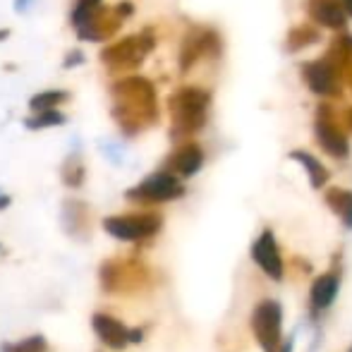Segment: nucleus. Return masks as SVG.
<instances>
[{
  "label": "nucleus",
  "mask_w": 352,
  "mask_h": 352,
  "mask_svg": "<svg viewBox=\"0 0 352 352\" xmlns=\"http://www.w3.org/2000/svg\"><path fill=\"white\" fill-rule=\"evenodd\" d=\"M67 118L65 113H60L58 108H46V111H34L32 116L24 120V127L27 130H48V127H58V125H65Z\"/></svg>",
  "instance_id": "9b49d317"
},
{
  "label": "nucleus",
  "mask_w": 352,
  "mask_h": 352,
  "mask_svg": "<svg viewBox=\"0 0 352 352\" xmlns=\"http://www.w3.org/2000/svg\"><path fill=\"white\" fill-rule=\"evenodd\" d=\"M91 326H94V331H96L98 338H101V343L108 345V348L122 350L127 343H130V329H127L122 321H118L116 316L94 314Z\"/></svg>",
  "instance_id": "6e6552de"
},
{
  "label": "nucleus",
  "mask_w": 352,
  "mask_h": 352,
  "mask_svg": "<svg viewBox=\"0 0 352 352\" xmlns=\"http://www.w3.org/2000/svg\"><path fill=\"white\" fill-rule=\"evenodd\" d=\"M153 43L146 36H127L122 41L108 43L101 51V63L111 72H125L137 67L144 60L148 51H151Z\"/></svg>",
  "instance_id": "7ed1b4c3"
},
{
  "label": "nucleus",
  "mask_w": 352,
  "mask_h": 352,
  "mask_svg": "<svg viewBox=\"0 0 352 352\" xmlns=\"http://www.w3.org/2000/svg\"><path fill=\"white\" fill-rule=\"evenodd\" d=\"M8 204H10V197H8V195L0 197V209H5V206H8Z\"/></svg>",
  "instance_id": "6ab92c4d"
},
{
  "label": "nucleus",
  "mask_w": 352,
  "mask_h": 352,
  "mask_svg": "<svg viewBox=\"0 0 352 352\" xmlns=\"http://www.w3.org/2000/svg\"><path fill=\"white\" fill-rule=\"evenodd\" d=\"M122 14L120 10L108 8V5H98L84 19H79L74 24V32H77L79 41H89V43H98V41H108V38L116 36V32L122 27Z\"/></svg>",
  "instance_id": "f03ea898"
},
{
  "label": "nucleus",
  "mask_w": 352,
  "mask_h": 352,
  "mask_svg": "<svg viewBox=\"0 0 352 352\" xmlns=\"http://www.w3.org/2000/svg\"><path fill=\"white\" fill-rule=\"evenodd\" d=\"M84 175H87V170H84L82 158L72 153V156L65 161V166H63V182H65L67 187H82Z\"/></svg>",
  "instance_id": "4468645a"
},
{
  "label": "nucleus",
  "mask_w": 352,
  "mask_h": 352,
  "mask_svg": "<svg viewBox=\"0 0 352 352\" xmlns=\"http://www.w3.org/2000/svg\"><path fill=\"white\" fill-rule=\"evenodd\" d=\"M336 290H338V278L336 276H324V278L316 280L314 287H311V305H314V309H326L333 302Z\"/></svg>",
  "instance_id": "f8f14e48"
},
{
  "label": "nucleus",
  "mask_w": 352,
  "mask_h": 352,
  "mask_svg": "<svg viewBox=\"0 0 352 352\" xmlns=\"http://www.w3.org/2000/svg\"><path fill=\"white\" fill-rule=\"evenodd\" d=\"M70 101V91L65 89H48V91H38L29 98V108L34 111H46V108H58L60 103Z\"/></svg>",
  "instance_id": "ddd939ff"
},
{
  "label": "nucleus",
  "mask_w": 352,
  "mask_h": 352,
  "mask_svg": "<svg viewBox=\"0 0 352 352\" xmlns=\"http://www.w3.org/2000/svg\"><path fill=\"white\" fill-rule=\"evenodd\" d=\"M84 63V53L79 51V48H74V51H70L65 56V63H63V65L67 67V70H72V67H77V65H82Z\"/></svg>",
  "instance_id": "f3484780"
},
{
  "label": "nucleus",
  "mask_w": 352,
  "mask_h": 352,
  "mask_svg": "<svg viewBox=\"0 0 352 352\" xmlns=\"http://www.w3.org/2000/svg\"><path fill=\"white\" fill-rule=\"evenodd\" d=\"M252 254H254L256 264H259L266 274H271L276 280H280L283 266H280V256H278V250H276V242H274V235H271V232H264V235L256 240Z\"/></svg>",
  "instance_id": "1a4fd4ad"
},
{
  "label": "nucleus",
  "mask_w": 352,
  "mask_h": 352,
  "mask_svg": "<svg viewBox=\"0 0 352 352\" xmlns=\"http://www.w3.org/2000/svg\"><path fill=\"white\" fill-rule=\"evenodd\" d=\"M182 192H185V187L180 185V180H177L173 173H153V175H148L146 180L127 192V199L158 204V201L177 199Z\"/></svg>",
  "instance_id": "39448f33"
},
{
  "label": "nucleus",
  "mask_w": 352,
  "mask_h": 352,
  "mask_svg": "<svg viewBox=\"0 0 352 352\" xmlns=\"http://www.w3.org/2000/svg\"><path fill=\"white\" fill-rule=\"evenodd\" d=\"M113 118L125 135H137L156 118L153 87L144 77H122L111 87Z\"/></svg>",
  "instance_id": "f257e3e1"
},
{
  "label": "nucleus",
  "mask_w": 352,
  "mask_h": 352,
  "mask_svg": "<svg viewBox=\"0 0 352 352\" xmlns=\"http://www.w3.org/2000/svg\"><path fill=\"white\" fill-rule=\"evenodd\" d=\"M343 3H345V8H348L350 12H352V0H343Z\"/></svg>",
  "instance_id": "412c9836"
},
{
  "label": "nucleus",
  "mask_w": 352,
  "mask_h": 352,
  "mask_svg": "<svg viewBox=\"0 0 352 352\" xmlns=\"http://www.w3.org/2000/svg\"><path fill=\"white\" fill-rule=\"evenodd\" d=\"M201 161H204V156H201V148L195 146V144H187V146H182L177 153H173L170 158V166L175 173H180V175H195L197 170L201 168Z\"/></svg>",
  "instance_id": "9d476101"
},
{
  "label": "nucleus",
  "mask_w": 352,
  "mask_h": 352,
  "mask_svg": "<svg viewBox=\"0 0 352 352\" xmlns=\"http://www.w3.org/2000/svg\"><path fill=\"white\" fill-rule=\"evenodd\" d=\"M204 103L206 98L199 91H195V89H185L177 96H173V116L177 120V127L192 130V127L199 125Z\"/></svg>",
  "instance_id": "423d86ee"
},
{
  "label": "nucleus",
  "mask_w": 352,
  "mask_h": 352,
  "mask_svg": "<svg viewBox=\"0 0 352 352\" xmlns=\"http://www.w3.org/2000/svg\"><path fill=\"white\" fill-rule=\"evenodd\" d=\"M161 228V218L153 213H127V216H108L103 221V230L118 240L137 242L156 235Z\"/></svg>",
  "instance_id": "20e7f679"
},
{
  "label": "nucleus",
  "mask_w": 352,
  "mask_h": 352,
  "mask_svg": "<svg viewBox=\"0 0 352 352\" xmlns=\"http://www.w3.org/2000/svg\"><path fill=\"white\" fill-rule=\"evenodd\" d=\"M29 5H32V0H14V10H17V12H24Z\"/></svg>",
  "instance_id": "a211bd4d"
},
{
  "label": "nucleus",
  "mask_w": 352,
  "mask_h": 352,
  "mask_svg": "<svg viewBox=\"0 0 352 352\" xmlns=\"http://www.w3.org/2000/svg\"><path fill=\"white\" fill-rule=\"evenodd\" d=\"M278 326H280V309L276 302H264L254 314V329L259 336V343L266 352H274L276 340H278Z\"/></svg>",
  "instance_id": "0eeeda50"
},
{
  "label": "nucleus",
  "mask_w": 352,
  "mask_h": 352,
  "mask_svg": "<svg viewBox=\"0 0 352 352\" xmlns=\"http://www.w3.org/2000/svg\"><path fill=\"white\" fill-rule=\"evenodd\" d=\"M350 352H352V350H350Z\"/></svg>",
  "instance_id": "4be33fe9"
},
{
  "label": "nucleus",
  "mask_w": 352,
  "mask_h": 352,
  "mask_svg": "<svg viewBox=\"0 0 352 352\" xmlns=\"http://www.w3.org/2000/svg\"><path fill=\"white\" fill-rule=\"evenodd\" d=\"M8 36H10L8 29H0V41H5V38H8Z\"/></svg>",
  "instance_id": "aec40b11"
},
{
  "label": "nucleus",
  "mask_w": 352,
  "mask_h": 352,
  "mask_svg": "<svg viewBox=\"0 0 352 352\" xmlns=\"http://www.w3.org/2000/svg\"><path fill=\"white\" fill-rule=\"evenodd\" d=\"M3 352H46V338L43 336H32V338L22 340V343L5 345Z\"/></svg>",
  "instance_id": "2eb2a0df"
},
{
  "label": "nucleus",
  "mask_w": 352,
  "mask_h": 352,
  "mask_svg": "<svg viewBox=\"0 0 352 352\" xmlns=\"http://www.w3.org/2000/svg\"><path fill=\"white\" fill-rule=\"evenodd\" d=\"M295 158H297V161H305V163H307V168L311 170V177H314V185L319 187L321 182H324V177H326V175H324V170H321L319 163L311 161V158L307 156V153H295Z\"/></svg>",
  "instance_id": "dca6fc26"
}]
</instances>
